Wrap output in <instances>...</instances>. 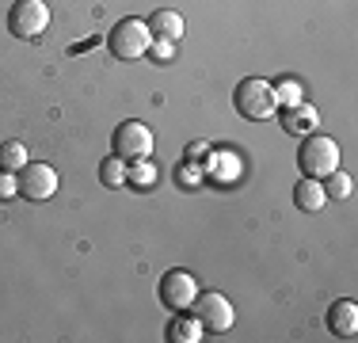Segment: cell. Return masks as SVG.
I'll return each instance as SVG.
<instances>
[{
	"label": "cell",
	"mask_w": 358,
	"mask_h": 343,
	"mask_svg": "<svg viewBox=\"0 0 358 343\" xmlns=\"http://www.w3.org/2000/svg\"><path fill=\"white\" fill-rule=\"evenodd\" d=\"M12 195H20V183H15V176H12V172H4V168H0V202H8Z\"/></svg>",
	"instance_id": "cell-21"
},
{
	"label": "cell",
	"mask_w": 358,
	"mask_h": 343,
	"mask_svg": "<svg viewBox=\"0 0 358 343\" xmlns=\"http://www.w3.org/2000/svg\"><path fill=\"white\" fill-rule=\"evenodd\" d=\"M145 23H149L152 38H164V42H179V38H183V31H187L183 15L172 12V8H160V12H152V20H145Z\"/></svg>",
	"instance_id": "cell-10"
},
{
	"label": "cell",
	"mask_w": 358,
	"mask_h": 343,
	"mask_svg": "<svg viewBox=\"0 0 358 343\" xmlns=\"http://www.w3.org/2000/svg\"><path fill=\"white\" fill-rule=\"evenodd\" d=\"M297 168H301V176H309V179H324L328 172H336L339 168V145H336V137L309 134L301 141V153H297Z\"/></svg>",
	"instance_id": "cell-2"
},
{
	"label": "cell",
	"mask_w": 358,
	"mask_h": 343,
	"mask_svg": "<svg viewBox=\"0 0 358 343\" xmlns=\"http://www.w3.org/2000/svg\"><path fill=\"white\" fill-rule=\"evenodd\" d=\"M46 27H50V8L42 0H15L12 12H8V31L23 42L38 38Z\"/></svg>",
	"instance_id": "cell-5"
},
{
	"label": "cell",
	"mask_w": 358,
	"mask_h": 343,
	"mask_svg": "<svg viewBox=\"0 0 358 343\" xmlns=\"http://www.w3.org/2000/svg\"><path fill=\"white\" fill-rule=\"evenodd\" d=\"M168 340H172V343H199V340H202V324L194 321V316L176 313L172 328H168Z\"/></svg>",
	"instance_id": "cell-13"
},
{
	"label": "cell",
	"mask_w": 358,
	"mask_h": 343,
	"mask_svg": "<svg viewBox=\"0 0 358 343\" xmlns=\"http://www.w3.org/2000/svg\"><path fill=\"white\" fill-rule=\"evenodd\" d=\"M157 294H160V305H168L172 313H187V309H191V302L199 298V282H194L191 271L172 267V271L160 274Z\"/></svg>",
	"instance_id": "cell-4"
},
{
	"label": "cell",
	"mask_w": 358,
	"mask_h": 343,
	"mask_svg": "<svg viewBox=\"0 0 358 343\" xmlns=\"http://www.w3.org/2000/svg\"><path fill=\"white\" fill-rule=\"evenodd\" d=\"M15 183H20V195L31 202H46L57 195V172L54 164H42V160H27V164L20 168V176H15Z\"/></svg>",
	"instance_id": "cell-6"
},
{
	"label": "cell",
	"mask_w": 358,
	"mask_h": 343,
	"mask_svg": "<svg viewBox=\"0 0 358 343\" xmlns=\"http://www.w3.org/2000/svg\"><path fill=\"white\" fill-rule=\"evenodd\" d=\"M110 149H115V157L122 160H145L152 153V130L138 118H130V122H122L110 137Z\"/></svg>",
	"instance_id": "cell-8"
},
{
	"label": "cell",
	"mask_w": 358,
	"mask_h": 343,
	"mask_svg": "<svg viewBox=\"0 0 358 343\" xmlns=\"http://www.w3.org/2000/svg\"><path fill=\"white\" fill-rule=\"evenodd\" d=\"M149 54L157 57V62H172V54H176V42H164V38H152Z\"/></svg>",
	"instance_id": "cell-22"
},
{
	"label": "cell",
	"mask_w": 358,
	"mask_h": 343,
	"mask_svg": "<svg viewBox=\"0 0 358 343\" xmlns=\"http://www.w3.org/2000/svg\"><path fill=\"white\" fill-rule=\"evenodd\" d=\"M275 96H278V107H282V103L294 107V103H301V88H297L294 80H286V84H278V88H275Z\"/></svg>",
	"instance_id": "cell-20"
},
{
	"label": "cell",
	"mask_w": 358,
	"mask_h": 343,
	"mask_svg": "<svg viewBox=\"0 0 358 343\" xmlns=\"http://www.w3.org/2000/svg\"><path fill=\"white\" fill-rule=\"evenodd\" d=\"M233 107L241 118H248V122H267V118L278 115V96H275V84L271 80H259V76H252V80H241L233 92Z\"/></svg>",
	"instance_id": "cell-1"
},
{
	"label": "cell",
	"mask_w": 358,
	"mask_h": 343,
	"mask_svg": "<svg viewBox=\"0 0 358 343\" xmlns=\"http://www.w3.org/2000/svg\"><path fill=\"white\" fill-rule=\"evenodd\" d=\"M130 179V168H126V160L122 157H107L103 164H99V183L110 187V191H118V187Z\"/></svg>",
	"instance_id": "cell-14"
},
{
	"label": "cell",
	"mask_w": 358,
	"mask_h": 343,
	"mask_svg": "<svg viewBox=\"0 0 358 343\" xmlns=\"http://www.w3.org/2000/svg\"><path fill=\"white\" fill-rule=\"evenodd\" d=\"M324 324H328L331 336L339 340H355L358 336V305L351 298H343V302H336L328 309V316H324Z\"/></svg>",
	"instance_id": "cell-9"
},
{
	"label": "cell",
	"mask_w": 358,
	"mask_h": 343,
	"mask_svg": "<svg viewBox=\"0 0 358 343\" xmlns=\"http://www.w3.org/2000/svg\"><path fill=\"white\" fill-rule=\"evenodd\" d=\"M126 183L141 187V191H149V187L157 183V168L149 164V157H145V160H134V168H130V179H126Z\"/></svg>",
	"instance_id": "cell-17"
},
{
	"label": "cell",
	"mask_w": 358,
	"mask_h": 343,
	"mask_svg": "<svg viewBox=\"0 0 358 343\" xmlns=\"http://www.w3.org/2000/svg\"><path fill=\"white\" fill-rule=\"evenodd\" d=\"M210 172H214V179H217V176L233 179V176H236V157H233V153H217V157L210 160Z\"/></svg>",
	"instance_id": "cell-18"
},
{
	"label": "cell",
	"mask_w": 358,
	"mask_h": 343,
	"mask_svg": "<svg viewBox=\"0 0 358 343\" xmlns=\"http://www.w3.org/2000/svg\"><path fill=\"white\" fill-rule=\"evenodd\" d=\"M191 313H194V321L202 324V332H229V328H233V321H236L229 298H225V294H214V290L194 298V302H191Z\"/></svg>",
	"instance_id": "cell-7"
},
{
	"label": "cell",
	"mask_w": 358,
	"mask_h": 343,
	"mask_svg": "<svg viewBox=\"0 0 358 343\" xmlns=\"http://www.w3.org/2000/svg\"><path fill=\"white\" fill-rule=\"evenodd\" d=\"M27 160H31V153H27V145H23V141H4V145H0V168H4V172H20Z\"/></svg>",
	"instance_id": "cell-15"
},
{
	"label": "cell",
	"mask_w": 358,
	"mask_h": 343,
	"mask_svg": "<svg viewBox=\"0 0 358 343\" xmlns=\"http://www.w3.org/2000/svg\"><path fill=\"white\" fill-rule=\"evenodd\" d=\"M206 153H210L206 141H194V145H191V160H194V164H202V160H206Z\"/></svg>",
	"instance_id": "cell-23"
},
{
	"label": "cell",
	"mask_w": 358,
	"mask_h": 343,
	"mask_svg": "<svg viewBox=\"0 0 358 343\" xmlns=\"http://www.w3.org/2000/svg\"><path fill=\"white\" fill-rule=\"evenodd\" d=\"M282 126L286 134H313L317 130V107H309V103H294V107L282 115Z\"/></svg>",
	"instance_id": "cell-12"
},
{
	"label": "cell",
	"mask_w": 358,
	"mask_h": 343,
	"mask_svg": "<svg viewBox=\"0 0 358 343\" xmlns=\"http://www.w3.org/2000/svg\"><path fill=\"white\" fill-rule=\"evenodd\" d=\"M149 46H152V31L145 20H122L107 34V50L118 62H138V57L149 54Z\"/></svg>",
	"instance_id": "cell-3"
},
{
	"label": "cell",
	"mask_w": 358,
	"mask_h": 343,
	"mask_svg": "<svg viewBox=\"0 0 358 343\" xmlns=\"http://www.w3.org/2000/svg\"><path fill=\"white\" fill-rule=\"evenodd\" d=\"M176 179H179V187H199L202 168L194 164V160H191V164H179V168H176Z\"/></svg>",
	"instance_id": "cell-19"
},
{
	"label": "cell",
	"mask_w": 358,
	"mask_h": 343,
	"mask_svg": "<svg viewBox=\"0 0 358 343\" xmlns=\"http://www.w3.org/2000/svg\"><path fill=\"white\" fill-rule=\"evenodd\" d=\"M324 195H328V199H347V195H351L355 191V179L351 176H347V172H328V176H324Z\"/></svg>",
	"instance_id": "cell-16"
},
{
	"label": "cell",
	"mask_w": 358,
	"mask_h": 343,
	"mask_svg": "<svg viewBox=\"0 0 358 343\" xmlns=\"http://www.w3.org/2000/svg\"><path fill=\"white\" fill-rule=\"evenodd\" d=\"M324 202H328V195H324L320 179L301 176V183L294 187V206H297V210H305V214H320V210H324Z\"/></svg>",
	"instance_id": "cell-11"
}]
</instances>
